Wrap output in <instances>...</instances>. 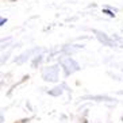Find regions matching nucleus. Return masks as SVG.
I'll return each instance as SVG.
<instances>
[{
  "mask_svg": "<svg viewBox=\"0 0 123 123\" xmlns=\"http://www.w3.org/2000/svg\"><path fill=\"white\" fill-rule=\"evenodd\" d=\"M103 12H104V14H107L108 16H111V18H114V16H115V14H114V12H112V11H110V10H105V8L103 10Z\"/></svg>",
  "mask_w": 123,
  "mask_h": 123,
  "instance_id": "f257e3e1",
  "label": "nucleus"
},
{
  "mask_svg": "<svg viewBox=\"0 0 123 123\" xmlns=\"http://www.w3.org/2000/svg\"><path fill=\"white\" fill-rule=\"evenodd\" d=\"M7 22V19H4V18H1V20H0V26H4V23Z\"/></svg>",
  "mask_w": 123,
  "mask_h": 123,
  "instance_id": "f03ea898",
  "label": "nucleus"
}]
</instances>
